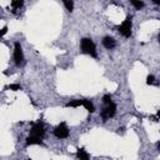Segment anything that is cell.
Masks as SVG:
<instances>
[{
  "label": "cell",
  "mask_w": 160,
  "mask_h": 160,
  "mask_svg": "<svg viewBox=\"0 0 160 160\" xmlns=\"http://www.w3.org/2000/svg\"><path fill=\"white\" fill-rule=\"evenodd\" d=\"M23 60H24V55H23L22 45L19 43H15V45H14V62L18 66H20L23 64Z\"/></svg>",
  "instance_id": "277c9868"
},
{
  "label": "cell",
  "mask_w": 160,
  "mask_h": 160,
  "mask_svg": "<svg viewBox=\"0 0 160 160\" xmlns=\"http://www.w3.org/2000/svg\"><path fill=\"white\" fill-rule=\"evenodd\" d=\"M154 3L155 4H160V0H154Z\"/></svg>",
  "instance_id": "ffe728a7"
},
{
  "label": "cell",
  "mask_w": 160,
  "mask_h": 160,
  "mask_svg": "<svg viewBox=\"0 0 160 160\" xmlns=\"http://www.w3.org/2000/svg\"><path fill=\"white\" fill-rule=\"evenodd\" d=\"M103 45L106 48V49H113L114 46H115V40L113 39V38H110V36H105L104 39H103Z\"/></svg>",
  "instance_id": "52a82bcc"
},
{
  "label": "cell",
  "mask_w": 160,
  "mask_h": 160,
  "mask_svg": "<svg viewBox=\"0 0 160 160\" xmlns=\"http://www.w3.org/2000/svg\"><path fill=\"white\" fill-rule=\"evenodd\" d=\"M158 149H159V150H160V143H159V144H158Z\"/></svg>",
  "instance_id": "44dd1931"
},
{
  "label": "cell",
  "mask_w": 160,
  "mask_h": 160,
  "mask_svg": "<svg viewBox=\"0 0 160 160\" xmlns=\"http://www.w3.org/2000/svg\"><path fill=\"white\" fill-rule=\"evenodd\" d=\"M89 113H94L95 111V106H94V104L90 102V100H85L84 99V105H83Z\"/></svg>",
  "instance_id": "8fae6325"
},
{
  "label": "cell",
  "mask_w": 160,
  "mask_h": 160,
  "mask_svg": "<svg viewBox=\"0 0 160 160\" xmlns=\"http://www.w3.org/2000/svg\"><path fill=\"white\" fill-rule=\"evenodd\" d=\"M115 113H116V105H115L114 103H110V104H108V105L103 109V111H102V118H103L104 120L110 119V118H113V116L115 115Z\"/></svg>",
  "instance_id": "5b68a950"
},
{
  "label": "cell",
  "mask_w": 160,
  "mask_h": 160,
  "mask_svg": "<svg viewBox=\"0 0 160 160\" xmlns=\"http://www.w3.org/2000/svg\"><path fill=\"white\" fill-rule=\"evenodd\" d=\"M156 119H160V110L158 111V115H156Z\"/></svg>",
  "instance_id": "d6986e66"
},
{
  "label": "cell",
  "mask_w": 160,
  "mask_h": 160,
  "mask_svg": "<svg viewBox=\"0 0 160 160\" xmlns=\"http://www.w3.org/2000/svg\"><path fill=\"white\" fill-rule=\"evenodd\" d=\"M23 0H14V2H11V6L14 8V10L19 9V8H22L23 6Z\"/></svg>",
  "instance_id": "7c38bea8"
},
{
  "label": "cell",
  "mask_w": 160,
  "mask_h": 160,
  "mask_svg": "<svg viewBox=\"0 0 160 160\" xmlns=\"http://www.w3.org/2000/svg\"><path fill=\"white\" fill-rule=\"evenodd\" d=\"M146 84H148V85H154V84H155V78H154L153 75H149V76L146 78Z\"/></svg>",
  "instance_id": "2e32d148"
},
{
  "label": "cell",
  "mask_w": 160,
  "mask_h": 160,
  "mask_svg": "<svg viewBox=\"0 0 160 160\" xmlns=\"http://www.w3.org/2000/svg\"><path fill=\"white\" fill-rule=\"evenodd\" d=\"M6 30H8V28H6V26H4V28L2 29V36H3V35H5V33H6Z\"/></svg>",
  "instance_id": "ac0fdd59"
},
{
  "label": "cell",
  "mask_w": 160,
  "mask_h": 160,
  "mask_svg": "<svg viewBox=\"0 0 160 160\" xmlns=\"http://www.w3.org/2000/svg\"><path fill=\"white\" fill-rule=\"evenodd\" d=\"M84 105V100H73L66 104V108H78V106H83Z\"/></svg>",
  "instance_id": "30bf717a"
},
{
  "label": "cell",
  "mask_w": 160,
  "mask_h": 160,
  "mask_svg": "<svg viewBox=\"0 0 160 160\" xmlns=\"http://www.w3.org/2000/svg\"><path fill=\"white\" fill-rule=\"evenodd\" d=\"M54 135L58 138V139H65L69 136V129L66 128V124L65 123H62L59 124L55 129H54Z\"/></svg>",
  "instance_id": "3957f363"
},
{
  "label": "cell",
  "mask_w": 160,
  "mask_h": 160,
  "mask_svg": "<svg viewBox=\"0 0 160 160\" xmlns=\"http://www.w3.org/2000/svg\"><path fill=\"white\" fill-rule=\"evenodd\" d=\"M76 156H78L79 160H89V159H90L89 154L86 153V150H85L84 148L78 149V151H76Z\"/></svg>",
  "instance_id": "ba28073f"
},
{
  "label": "cell",
  "mask_w": 160,
  "mask_h": 160,
  "mask_svg": "<svg viewBox=\"0 0 160 160\" xmlns=\"http://www.w3.org/2000/svg\"><path fill=\"white\" fill-rule=\"evenodd\" d=\"M119 33L125 38H129L131 35V18L130 16H128L124 20V23L119 26Z\"/></svg>",
  "instance_id": "7a4b0ae2"
},
{
  "label": "cell",
  "mask_w": 160,
  "mask_h": 160,
  "mask_svg": "<svg viewBox=\"0 0 160 160\" xmlns=\"http://www.w3.org/2000/svg\"><path fill=\"white\" fill-rule=\"evenodd\" d=\"M159 42H160V34H159Z\"/></svg>",
  "instance_id": "7402d4cb"
},
{
  "label": "cell",
  "mask_w": 160,
  "mask_h": 160,
  "mask_svg": "<svg viewBox=\"0 0 160 160\" xmlns=\"http://www.w3.org/2000/svg\"><path fill=\"white\" fill-rule=\"evenodd\" d=\"M26 144L28 145H42L43 144V142H42V139L40 138H36V136H29L28 139H26Z\"/></svg>",
  "instance_id": "9c48e42d"
},
{
  "label": "cell",
  "mask_w": 160,
  "mask_h": 160,
  "mask_svg": "<svg viewBox=\"0 0 160 160\" xmlns=\"http://www.w3.org/2000/svg\"><path fill=\"white\" fill-rule=\"evenodd\" d=\"M6 88H8V89H10V90H13V91H18V90H22V86H20L19 84H10V85H8Z\"/></svg>",
  "instance_id": "4fadbf2b"
},
{
  "label": "cell",
  "mask_w": 160,
  "mask_h": 160,
  "mask_svg": "<svg viewBox=\"0 0 160 160\" xmlns=\"http://www.w3.org/2000/svg\"><path fill=\"white\" fill-rule=\"evenodd\" d=\"M131 4H133L138 10H140V9H142V8L144 6V3H143V2H136V0H133Z\"/></svg>",
  "instance_id": "5bb4252c"
},
{
  "label": "cell",
  "mask_w": 160,
  "mask_h": 160,
  "mask_svg": "<svg viewBox=\"0 0 160 160\" xmlns=\"http://www.w3.org/2000/svg\"><path fill=\"white\" fill-rule=\"evenodd\" d=\"M103 102L108 105V104H110V103H113L111 102V95H104V98H103Z\"/></svg>",
  "instance_id": "e0dca14e"
},
{
  "label": "cell",
  "mask_w": 160,
  "mask_h": 160,
  "mask_svg": "<svg viewBox=\"0 0 160 160\" xmlns=\"http://www.w3.org/2000/svg\"><path fill=\"white\" fill-rule=\"evenodd\" d=\"M44 134H45V129H44V126H43L42 123L34 124L33 128H31V130H30V135L31 136H36V138H40V139H43Z\"/></svg>",
  "instance_id": "8992f818"
},
{
  "label": "cell",
  "mask_w": 160,
  "mask_h": 160,
  "mask_svg": "<svg viewBox=\"0 0 160 160\" xmlns=\"http://www.w3.org/2000/svg\"><path fill=\"white\" fill-rule=\"evenodd\" d=\"M82 50L84 54H88V55H91L94 58H96V48H95V44L93 43L91 39H88V38H84L82 40Z\"/></svg>",
  "instance_id": "6da1fadb"
},
{
  "label": "cell",
  "mask_w": 160,
  "mask_h": 160,
  "mask_svg": "<svg viewBox=\"0 0 160 160\" xmlns=\"http://www.w3.org/2000/svg\"><path fill=\"white\" fill-rule=\"evenodd\" d=\"M64 5H65V8H66L68 11H71L73 8H74V3L73 2H64Z\"/></svg>",
  "instance_id": "9a60e30c"
}]
</instances>
